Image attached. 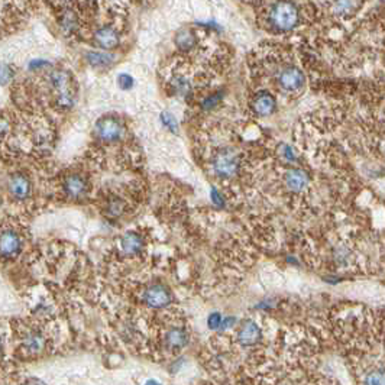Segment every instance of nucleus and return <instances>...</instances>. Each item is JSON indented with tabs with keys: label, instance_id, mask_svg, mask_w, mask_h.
<instances>
[{
	"label": "nucleus",
	"instance_id": "15",
	"mask_svg": "<svg viewBox=\"0 0 385 385\" xmlns=\"http://www.w3.org/2000/svg\"><path fill=\"white\" fill-rule=\"evenodd\" d=\"M285 184L290 191L293 193H302L309 183V177L302 169H291L285 174Z\"/></svg>",
	"mask_w": 385,
	"mask_h": 385
},
{
	"label": "nucleus",
	"instance_id": "24",
	"mask_svg": "<svg viewBox=\"0 0 385 385\" xmlns=\"http://www.w3.org/2000/svg\"><path fill=\"white\" fill-rule=\"evenodd\" d=\"M236 324V319L235 318H225L222 320V324H220V329L222 331H226V329H231L232 326Z\"/></svg>",
	"mask_w": 385,
	"mask_h": 385
},
{
	"label": "nucleus",
	"instance_id": "7",
	"mask_svg": "<svg viewBox=\"0 0 385 385\" xmlns=\"http://www.w3.org/2000/svg\"><path fill=\"white\" fill-rule=\"evenodd\" d=\"M47 335L39 327H25L21 336V348L28 355H39L47 349Z\"/></svg>",
	"mask_w": 385,
	"mask_h": 385
},
{
	"label": "nucleus",
	"instance_id": "26",
	"mask_svg": "<svg viewBox=\"0 0 385 385\" xmlns=\"http://www.w3.org/2000/svg\"><path fill=\"white\" fill-rule=\"evenodd\" d=\"M144 385H163L158 379H154V378H149V379H147L145 381V384Z\"/></svg>",
	"mask_w": 385,
	"mask_h": 385
},
{
	"label": "nucleus",
	"instance_id": "12",
	"mask_svg": "<svg viewBox=\"0 0 385 385\" xmlns=\"http://www.w3.org/2000/svg\"><path fill=\"white\" fill-rule=\"evenodd\" d=\"M94 42L98 48L102 50H113L119 45L121 42V37L118 34L116 30H113L112 26L105 25L97 28L94 32Z\"/></svg>",
	"mask_w": 385,
	"mask_h": 385
},
{
	"label": "nucleus",
	"instance_id": "18",
	"mask_svg": "<svg viewBox=\"0 0 385 385\" xmlns=\"http://www.w3.org/2000/svg\"><path fill=\"white\" fill-rule=\"evenodd\" d=\"M176 41H177V45L181 50H190L196 44V35H194L193 31L184 30L177 35Z\"/></svg>",
	"mask_w": 385,
	"mask_h": 385
},
{
	"label": "nucleus",
	"instance_id": "6",
	"mask_svg": "<svg viewBox=\"0 0 385 385\" xmlns=\"http://www.w3.org/2000/svg\"><path fill=\"white\" fill-rule=\"evenodd\" d=\"M34 185L31 177L23 171L13 173L9 178V194L18 203H25L32 197Z\"/></svg>",
	"mask_w": 385,
	"mask_h": 385
},
{
	"label": "nucleus",
	"instance_id": "4",
	"mask_svg": "<svg viewBox=\"0 0 385 385\" xmlns=\"http://www.w3.org/2000/svg\"><path fill=\"white\" fill-rule=\"evenodd\" d=\"M63 194L71 200H81L87 197L90 191V184L87 177L81 173H67L61 180Z\"/></svg>",
	"mask_w": 385,
	"mask_h": 385
},
{
	"label": "nucleus",
	"instance_id": "17",
	"mask_svg": "<svg viewBox=\"0 0 385 385\" xmlns=\"http://www.w3.org/2000/svg\"><path fill=\"white\" fill-rule=\"evenodd\" d=\"M87 61L93 67H109L115 61V55L107 54V52H101V51H90L87 52Z\"/></svg>",
	"mask_w": 385,
	"mask_h": 385
},
{
	"label": "nucleus",
	"instance_id": "5",
	"mask_svg": "<svg viewBox=\"0 0 385 385\" xmlns=\"http://www.w3.org/2000/svg\"><path fill=\"white\" fill-rule=\"evenodd\" d=\"M125 131V126L122 121L113 115H107L98 119L94 126V134L96 138L106 144H112L122 138Z\"/></svg>",
	"mask_w": 385,
	"mask_h": 385
},
{
	"label": "nucleus",
	"instance_id": "11",
	"mask_svg": "<svg viewBox=\"0 0 385 385\" xmlns=\"http://www.w3.org/2000/svg\"><path fill=\"white\" fill-rule=\"evenodd\" d=\"M67 8H63L59 12V23L64 35H73L80 30L81 19L79 13L71 8V5H65Z\"/></svg>",
	"mask_w": 385,
	"mask_h": 385
},
{
	"label": "nucleus",
	"instance_id": "25",
	"mask_svg": "<svg viewBox=\"0 0 385 385\" xmlns=\"http://www.w3.org/2000/svg\"><path fill=\"white\" fill-rule=\"evenodd\" d=\"M25 385H47L44 381L39 379V378H30L26 381Z\"/></svg>",
	"mask_w": 385,
	"mask_h": 385
},
{
	"label": "nucleus",
	"instance_id": "19",
	"mask_svg": "<svg viewBox=\"0 0 385 385\" xmlns=\"http://www.w3.org/2000/svg\"><path fill=\"white\" fill-rule=\"evenodd\" d=\"M364 385H384V371L381 369H375L373 373H369L365 379H364Z\"/></svg>",
	"mask_w": 385,
	"mask_h": 385
},
{
	"label": "nucleus",
	"instance_id": "21",
	"mask_svg": "<svg viewBox=\"0 0 385 385\" xmlns=\"http://www.w3.org/2000/svg\"><path fill=\"white\" fill-rule=\"evenodd\" d=\"M222 320H223V318H222L220 313H211V315L207 319V324H209L210 329L218 331V329H220Z\"/></svg>",
	"mask_w": 385,
	"mask_h": 385
},
{
	"label": "nucleus",
	"instance_id": "27",
	"mask_svg": "<svg viewBox=\"0 0 385 385\" xmlns=\"http://www.w3.org/2000/svg\"><path fill=\"white\" fill-rule=\"evenodd\" d=\"M2 349H3V339L0 336V352H2Z\"/></svg>",
	"mask_w": 385,
	"mask_h": 385
},
{
	"label": "nucleus",
	"instance_id": "10",
	"mask_svg": "<svg viewBox=\"0 0 385 385\" xmlns=\"http://www.w3.org/2000/svg\"><path fill=\"white\" fill-rule=\"evenodd\" d=\"M236 339L240 346H255L261 340V329L260 326L252 320H245L239 326Z\"/></svg>",
	"mask_w": 385,
	"mask_h": 385
},
{
	"label": "nucleus",
	"instance_id": "2",
	"mask_svg": "<svg viewBox=\"0 0 385 385\" xmlns=\"http://www.w3.org/2000/svg\"><path fill=\"white\" fill-rule=\"evenodd\" d=\"M269 21L273 28L280 32H287L294 30L298 22V10L294 3L280 2L271 6Z\"/></svg>",
	"mask_w": 385,
	"mask_h": 385
},
{
	"label": "nucleus",
	"instance_id": "1",
	"mask_svg": "<svg viewBox=\"0 0 385 385\" xmlns=\"http://www.w3.org/2000/svg\"><path fill=\"white\" fill-rule=\"evenodd\" d=\"M25 231L23 226L8 220L0 225V261H13L23 252Z\"/></svg>",
	"mask_w": 385,
	"mask_h": 385
},
{
	"label": "nucleus",
	"instance_id": "9",
	"mask_svg": "<svg viewBox=\"0 0 385 385\" xmlns=\"http://www.w3.org/2000/svg\"><path fill=\"white\" fill-rule=\"evenodd\" d=\"M171 300H173V297H171L169 290L160 284L151 285L144 293V302L151 309H164L171 303Z\"/></svg>",
	"mask_w": 385,
	"mask_h": 385
},
{
	"label": "nucleus",
	"instance_id": "13",
	"mask_svg": "<svg viewBox=\"0 0 385 385\" xmlns=\"http://www.w3.org/2000/svg\"><path fill=\"white\" fill-rule=\"evenodd\" d=\"M275 107H277L275 97L268 92L258 93L252 101V109L256 115H260V116L273 115V113L275 112Z\"/></svg>",
	"mask_w": 385,
	"mask_h": 385
},
{
	"label": "nucleus",
	"instance_id": "8",
	"mask_svg": "<svg viewBox=\"0 0 385 385\" xmlns=\"http://www.w3.org/2000/svg\"><path fill=\"white\" fill-rule=\"evenodd\" d=\"M278 84L284 92H289V93L302 92L306 84V76L300 68H297L294 65H287L280 70Z\"/></svg>",
	"mask_w": 385,
	"mask_h": 385
},
{
	"label": "nucleus",
	"instance_id": "3",
	"mask_svg": "<svg viewBox=\"0 0 385 385\" xmlns=\"http://www.w3.org/2000/svg\"><path fill=\"white\" fill-rule=\"evenodd\" d=\"M239 156L233 149H219L215 155H213V173H215L220 178H231L236 176L239 171Z\"/></svg>",
	"mask_w": 385,
	"mask_h": 385
},
{
	"label": "nucleus",
	"instance_id": "22",
	"mask_svg": "<svg viewBox=\"0 0 385 385\" xmlns=\"http://www.w3.org/2000/svg\"><path fill=\"white\" fill-rule=\"evenodd\" d=\"M134 85V79L127 74H121L119 76V87L122 90H129Z\"/></svg>",
	"mask_w": 385,
	"mask_h": 385
},
{
	"label": "nucleus",
	"instance_id": "20",
	"mask_svg": "<svg viewBox=\"0 0 385 385\" xmlns=\"http://www.w3.org/2000/svg\"><path fill=\"white\" fill-rule=\"evenodd\" d=\"M15 77V71L10 65H0V84L10 83Z\"/></svg>",
	"mask_w": 385,
	"mask_h": 385
},
{
	"label": "nucleus",
	"instance_id": "14",
	"mask_svg": "<svg viewBox=\"0 0 385 385\" xmlns=\"http://www.w3.org/2000/svg\"><path fill=\"white\" fill-rule=\"evenodd\" d=\"M189 333L183 327H171L164 336V344L169 351H181L189 345Z\"/></svg>",
	"mask_w": 385,
	"mask_h": 385
},
{
	"label": "nucleus",
	"instance_id": "16",
	"mask_svg": "<svg viewBox=\"0 0 385 385\" xmlns=\"http://www.w3.org/2000/svg\"><path fill=\"white\" fill-rule=\"evenodd\" d=\"M121 247L123 253L126 255H136L144 248V240L142 236L136 232H127L121 239Z\"/></svg>",
	"mask_w": 385,
	"mask_h": 385
},
{
	"label": "nucleus",
	"instance_id": "23",
	"mask_svg": "<svg viewBox=\"0 0 385 385\" xmlns=\"http://www.w3.org/2000/svg\"><path fill=\"white\" fill-rule=\"evenodd\" d=\"M164 122H165V125L169 127L171 131L173 132H177V123H176V121H174V118L169 115V113H164Z\"/></svg>",
	"mask_w": 385,
	"mask_h": 385
}]
</instances>
